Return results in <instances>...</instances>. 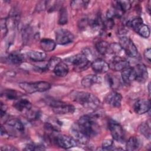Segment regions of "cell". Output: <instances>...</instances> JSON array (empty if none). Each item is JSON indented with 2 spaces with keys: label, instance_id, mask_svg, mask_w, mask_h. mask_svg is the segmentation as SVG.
Instances as JSON below:
<instances>
[{
  "label": "cell",
  "instance_id": "36",
  "mask_svg": "<svg viewBox=\"0 0 151 151\" xmlns=\"http://www.w3.org/2000/svg\"><path fill=\"white\" fill-rule=\"evenodd\" d=\"M114 145L113 141L110 139H106L103 140L102 143V148L104 150H111L114 149Z\"/></svg>",
  "mask_w": 151,
  "mask_h": 151
},
{
  "label": "cell",
  "instance_id": "34",
  "mask_svg": "<svg viewBox=\"0 0 151 151\" xmlns=\"http://www.w3.org/2000/svg\"><path fill=\"white\" fill-rule=\"evenodd\" d=\"M88 1H73L70 2V6L74 9H78L81 7L87 5Z\"/></svg>",
  "mask_w": 151,
  "mask_h": 151
},
{
  "label": "cell",
  "instance_id": "20",
  "mask_svg": "<svg viewBox=\"0 0 151 151\" xmlns=\"http://www.w3.org/2000/svg\"><path fill=\"white\" fill-rule=\"evenodd\" d=\"M28 58L34 62L44 61L47 58V54L44 52L37 51H30L27 53Z\"/></svg>",
  "mask_w": 151,
  "mask_h": 151
},
{
  "label": "cell",
  "instance_id": "6",
  "mask_svg": "<svg viewBox=\"0 0 151 151\" xmlns=\"http://www.w3.org/2000/svg\"><path fill=\"white\" fill-rule=\"evenodd\" d=\"M49 105L52 108V111L58 114H65L73 113L75 107L71 104L58 100H52L49 103Z\"/></svg>",
  "mask_w": 151,
  "mask_h": 151
},
{
  "label": "cell",
  "instance_id": "25",
  "mask_svg": "<svg viewBox=\"0 0 151 151\" xmlns=\"http://www.w3.org/2000/svg\"><path fill=\"white\" fill-rule=\"evenodd\" d=\"M143 24V21L140 17H135L133 19L129 20L127 22V26L132 28L135 32L138 29V28Z\"/></svg>",
  "mask_w": 151,
  "mask_h": 151
},
{
  "label": "cell",
  "instance_id": "9",
  "mask_svg": "<svg viewBox=\"0 0 151 151\" xmlns=\"http://www.w3.org/2000/svg\"><path fill=\"white\" fill-rule=\"evenodd\" d=\"M55 142L59 147L65 149L72 148L78 145L77 141L73 137L64 134L58 135L55 137Z\"/></svg>",
  "mask_w": 151,
  "mask_h": 151
},
{
  "label": "cell",
  "instance_id": "22",
  "mask_svg": "<svg viewBox=\"0 0 151 151\" xmlns=\"http://www.w3.org/2000/svg\"><path fill=\"white\" fill-rule=\"evenodd\" d=\"M68 67L67 64L64 61H61L53 69V72L55 76L58 77H64L68 73Z\"/></svg>",
  "mask_w": 151,
  "mask_h": 151
},
{
  "label": "cell",
  "instance_id": "10",
  "mask_svg": "<svg viewBox=\"0 0 151 151\" xmlns=\"http://www.w3.org/2000/svg\"><path fill=\"white\" fill-rule=\"evenodd\" d=\"M109 68L115 71H122L130 67L129 62L120 56H114L109 63Z\"/></svg>",
  "mask_w": 151,
  "mask_h": 151
},
{
  "label": "cell",
  "instance_id": "4",
  "mask_svg": "<svg viewBox=\"0 0 151 151\" xmlns=\"http://www.w3.org/2000/svg\"><path fill=\"white\" fill-rule=\"evenodd\" d=\"M19 87L26 93L31 94L36 92H44L51 88V84L44 81L37 82H22L19 83Z\"/></svg>",
  "mask_w": 151,
  "mask_h": 151
},
{
  "label": "cell",
  "instance_id": "32",
  "mask_svg": "<svg viewBox=\"0 0 151 151\" xmlns=\"http://www.w3.org/2000/svg\"><path fill=\"white\" fill-rule=\"evenodd\" d=\"M68 21V13L65 8H61L60 10L58 24L60 25H64Z\"/></svg>",
  "mask_w": 151,
  "mask_h": 151
},
{
  "label": "cell",
  "instance_id": "5",
  "mask_svg": "<svg viewBox=\"0 0 151 151\" xmlns=\"http://www.w3.org/2000/svg\"><path fill=\"white\" fill-rule=\"evenodd\" d=\"M123 51L130 57H136L138 54V50L133 41L126 36H123L119 39V43Z\"/></svg>",
  "mask_w": 151,
  "mask_h": 151
},
{
  "label": "cell",
  "instance_id": "40",
  "mask_svg": "<svg viewBox=\"0 0 151 151\" xmlns=\"http://www.w3.org/2000/svg\"><path fill=\"white\" fill-rule=\"evenodd\" d=\"M6 111V107L2 102L1 103V117L2 119L3 116L5 115Z\"/></svg>",
  "mask_w": 151,
  "mask_h": 151
},
{
  "label": "cell",
  "instance_id": "39",
  "mask_svg": "<svg viewBox=\"0 0 151 151\" xmlns=\"http://www.w3.org/2000/svg\"><path fill=\"white\" fill-rule=\"evenodd\" d=\"M1 149L2 150H6V151H13V150H18L16 147H15L14 146H11V145L2 146L1 147Z\"/></svg>",
  "mask_w": 151,
  "mask_h": 151
},
{
  "label": "cell",
  "instance_id": "35",
  "mask_svg": "<svg viewBox=\"0 0 151 151\" xmlns=\"http://www.w3.org/2000/svg\"><path fill=\"white\" fill-rule=\"evenodd\" d=\"M114 24V19L109 18H106L102 20V27L106 29H111Z\"/></svg>",
  "mask_w": 151,
  "mask_h": 151
},
{
  "label": "cell",
  "instance_id": "21",
  "mask_svg": "<svg viewBox=\"0 0 151 151\" xmlns=\"http://www.w3.org/2000/svg\"><path fill=\"white\" fill-rule=\"evenodd\" d=\"M41 48L45 52L53 51L56 47V42L49 38H42L40 42Z\"/></svg>",
  "mask_w": 151,
  "mask_h": 151
},
{
  "label": "cell",
  "instance_id": "23",
  "mask_svg": "<svg viewBox=\"0 0 151 151\" xmlns=\"http://www.w3.org/2000/svg\"><path fill=\"white\" fill-rule=\"evenodd\" d=\"M96 49L101 55L110 54V44L105 41H100L96 44Z\"/></svg>",
  "mask_w": 151,
  "mask_h": 151
},
{
  "label": "cell",
  "instance_id": "28",
  "mask_svg": "<svg viewBox=\"0 0 151 151\" xmlns=\"http://www.w3.org/2000/svg\"><path fill=\"white\" fill-rule=\"evenodd\" d=\"M139 132L148 139H150V127L149 124L146 122L142 123L139 126Z\"/></svg>",
  "mask_w": 151,
  "mask_h": 151
},
{
  "label": "cell",
  "instance_id": "31",
  "mask_svg": "<svg viewBox=\"0 0 151 151\" xmlns=\"http://www.w3.org/2000/svg\"><path fill=\"white\" fill-rule=\"evenodd\" d=\"M122 51H123V50L119 43L113 42L110 44V54L119 56V54H121Z\"/></svg>",
  "mask_w": 151,
  "mask_h": 151
},
{
  "label": "cell",
  "instance_id": "37",
  "mask_svg": "<svg viewBox=\"0 0 151 151\" xmlns=\"http://www.w3.org/2000/svg\"><path fill=\"white\" fill-rule=\"evenodd\" d=\"M1 31L3 36H5L8 32L7 28V22L6 19H1Z\"/></svg>",
  "mask_w": 151,
  "mask_h": 151
},
{
  "label": "cell",
  "instance_id": "19",
  "mask_svg": "<svg viewBox=\"0 0 151 151\" xmlns=\"http://www.w3.org/2000/svg\"><path fill=\"white\" fill-rule=\"evenodd\" d=\"M142 145V141L139 137L136 136L130 137L127 141L126 147L127 150L133 151L136 150L140 149Z\"/></svg>",
  "mask_w": 151,
  "mask_h": 151
},
{
  "label": "cell",
  "instance_id": "7",
  "mask_svg": "<svg viewBox=\"0 0 151 151\" xmlns=\"http://www.w3.org/2000/svg\"><path fill=\"white\" fill-rule=\"evenodd\" d=\"M109 129L113 139L119 142H123L125 138V132L122 126L118 123L111 121L109 123Z\"/></svg>",
  "mask_w": 151,
  "mask_h": 151
},
{
  "label": "cell",
  "instance_id": "17",
  "mask_svg": "<svg viewBox=\"0 0 151 151\" xmlns=\"http://www.w3.org/2000/svg\"><path fill=\"white\" fill-rule=\"evenodd\" d=\"M102 81L101 77L96 74H89L81 80V85L86 88L90 87L95 84H99Z\"/></svg>",
  "mask_w": 151,
  "mask_h": 151
},
{
  "label": "cell",
  "instance_id": "13",
  "mask_svg": "<svg viewBox=\"0 0 151 151\" xmlns=\"http://www.w3.org/2000/svg\"><path fill=\"white\" fill-rule=\"evenodd\" d=\"M150 109L149 100L139 99L133 104V110L137 114H143L147 113Z\"/></svg>",
  "mask_w": 151,
  "mask_h": 151
},
{
  "label": "cell",
  "instance_id": "11",
  "mask_svg": "<svg viewBox=\"0 0 151 151\" xmlns=\"http://www.w3.org/2000/svg\"><path fill=\"white\" fill-rule=\"evenodd\" d=\"M122 101V95L116 91H111L109 92L104 97L105 103L112 107L118 108L120 107Z\"/></svg>",
  "mask_w": 151,
  "mask_h": 151
},
{
  "label": "cell",
  "instance_id": "29",
  "mask_svg": "<svg viewBox=\"0 0 151 151\" xmlns=\"http://www.w3.org/2000/svg\"><path fill=\"white\" fill-rule=\"evenodd\" d=\"M114 5L117 6L123 12H125L130 9L132 4L129 1H116Z\"/></svg>",
  "mask_w": 151,
  "mask_h": 151
},
{
  "label": "cell",
  "instance_id": "3",
  "mask_svg": "<svg viewBox=\"0 0 151 151\" xmlns=\"http://www.w3.org/2000/svg\"><path fill=\"white\" fill-rule=\"evenodd\" d=\"M66 64H71L75 71L81 72L87 69L91 65V61L83 53L69 57L65 59Z\"/></svg>",
  "mask_w": 151,
  "mask_h": 151
},
{
  "label": "cell",
  "instance_id": "27",
  "mask_svg": "<svg viewBox=\"0 0 151 151\" xmlns=\"http://www.w3.org/2000/svg\"><path fill=\"white\" fill-rule=\"evenodd\" d=\"M2 97H4V98L6 99L7 100H17L21 96V95L19 94V93L14 90H11V89H7L4 90L2 94H1Z\"/></svg>",
  "mask_w": 151,
  "mask_h": 151
},
{
  "label": "cell",
  "instance_id": "38",
  "mask_svg": "<svg viewBox=\"0 0 151 151\" xmlns=\"http://www.w3.org/2000/svg\"><path fill=\"white\" fill-rule=\"evenodd\" d=\"M145 58L150 63V58H151V50L150 48H146L143 53Z\"/></svg>",
  "mask_w": 151,
  "mask_h": 151
},
{
  "label": "cell",
  "instance_id": "26",
  "mask_svg": "<svg viewBox=\"0 0 151 151\" xmlns=\"http://www.w3.org/2000/svg\"><path fill=\"white\" fill-rule=\"evenodd\" d=\"M106 80L108 85L113 89H116L119 87L120 81L119 78L114 75L109 74L106 76Z\"/></svg>",
  "mask_w": 151,
  "mask_h": 151
},
{
  "label": "cell",
  "instance_id": "41",
  "mask_svg": "<svg viewBox=\"0 0 151 151\" xmlns=\"http://www.w3.org/2000/svg\"><path fill=\"white\" fill-rule=\"evenodd\" d=\"M8 131L6 130V129L5 127H4L2 126L1 127V136H3L4 135V136L5 135H8Z\"/></svg>",
  "mask_w": 151,
  "mask_h": 151
},
{
  "label": "cell",
  "instance_id": "18",
  "mask_svg": "<svg viewBox=\"0 0 151 151\" xmlns=\"http://www.w3.org/2000/svg\"><path fill=\"white\" fill-rule=\"evenodd\" d=\"M122 79L126 84H130L136 80V73L134 67H129L121 71Z\"/></svg>",
  "mask_w": 151,
  "mask_h": 151
},
{
  "label": "cell",
  "instance_id": "33",
  "mask_svg": "<svg viewBox=\"0 0 151 151\" xmlns=\"http://www.w3.org/2000/svg\"><path fill=\"white\" fill-rule=\"evenodd\" d=\"M61 61H62L61 59L57 57H51L47 63V67L48 70H52L55 67V66L58 64Z\"/></svg>",
  "mask_w": 151,
  "mask_h": 151
},
{
  "label": "cell",
  "instance_id": "24",
  "mask_svg": "<svg viewBox=\"0 0 151 151\" xmlns=\"http://www.w3.org/2000/svg\"><path fill=\"white\" fill-rule=\"evenodd\" d=\"M24 57L21 53L14 52L8 54L7 57V61L13 64H20L23 62Z\"/></svg>",
  "mask_w": 151,
  "mask_h": 151
},
{
  "label": "cell",
  "instance_id": "2",
  "mask_svg": "<svg viewBox=\"0 0 151 151\" xmlns=\"http://www.w3.org/2000/svg\"><path fill=\"white\" fill-rule=\"evenodd\" d=\"M70 97L83 107L93 110L98 108L100 104L99 99L95 95L88 92L73 91L70 94Z\"/></svg>",
  "mask_w": 151,
  "mask_h": 151
},
{
  "label": "cell",
  "instance_id": "15",
  "mask_svg": "<svg viewBox=\"0 0 151 151\" xmlns=\"http://www.w3.org/2000/svg\"><path fill=\"white\" fill-rule=\"evenodd\" d=\"M136 73V80L139 82H145L148 78L147 67L143 64H139L134 67Z\"/></svg>",
  "mask_w": 151,
  "mask_h": 151
},
{
  "label": "cell",
  "instance_id": "30",
  "mask_svg": "<svg viewBox=\"0 0 151 151\" xmlns=\"http://www.w3.org/2000/svg\"><path fill=\"white\" fill-rule=\"evenodd\" d=\"M136 32L139 34L141 37L147 38L150 36V28L147 25L143 24L136 31Z\"/></svg>",
  "mask_w": 151,
  "mask_h": 151
},
{
  "label": "cell",
  "instance_id": "8",
  "mask_svg": "<svg viewBox=\"0 0 151 151\" xmlns=\"http://www.w3.org/2000/svg\"><path fill=\"white\" fill-rule=\"evenodd\" d=\"M74 36L70 31L60 28L55 31V42L59 45H65L71 43Z\"/></svg>",
  "mask_w": 151,
  "mask_h": 151
},
{
  "label": "cell",
  "instance_id": "12",
  "mask_svg": "<svg viewBox=\"0 0 151 151\" xmlns=\"http://www.w3.org/2000/svg\"><path fill=\"white\" fill-rule=\"evenodd\" d=\"M6 125L14 134H21L24 132V126L22 122L16 118L11 119L6 122Z\"/></svg>",
  "mask_w": 151,
  "mask_h": 151
},
{
  "label": "cell",
  "instance_id": "16",
  "mask_svg": "<svg viewBox=\"0 0 151 151\" xmlns=\"http://www.w3.org/2000/svg\"><path fill=\"white\" fill-rule=\"evenodd\" d=\"M13 106L15 109L19 111H29L32 107L31 103L26 99H21V97L15 100L14 102Z\"/></svg>",
  "mask_w": 151,
  "mask_h": 151
},
{
  "label": "cell",
  "instance_id": "1",
  "mask_svg": "<svg viewBox=\"0 0 151 151\" xmlns=\"http://www.w3.org/2000/svg\"><path fill=\"white\" fill-rule=\"evenodd\" d=\"M73 127L79 130L89 138L96 136L99 132V126L96 122V116L93 114L81 116Z\"/></svg>",
  "mask_w": 151,
  "mask_h": 151
},
{
  "label": "cell",
  "instance_id": "14",
  "mask_svg": "<svg viewBox=\"0 0 151 151\" xmlns=\"http://www.w3.org/2000/svg\"><path fill=\"white\" fill-rule=\"evenodd\" d=\"M92 70L96 73L104 74L107 73L109 70V63L102 59H96L91 63Z\"/></svg>",
  "mask_w": 151,
  "mask_h": 151
}]
</instances>
